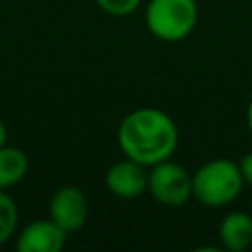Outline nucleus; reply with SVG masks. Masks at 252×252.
I'll return each mask as SVG.
<instances>
[{
	"instance_id": "obj_1",
	"label": "nucleus",
	"mask_w": 252,
	"mask_h": 252,
	"mask_svg": "<svg viewBox=\"0 0 252 252\" xmlns=\"http://www.w3.org/2000/svg\"><path fill=\"white\" fill-rule=\"evenodd\" d=\"M116 142L126 158L152 167L175 154L179 146V130L165 110L144 106L130 110L120 120Z\"/></svg>"
},
{
	"instance_id": "obj_2",
	"label": "nucleus",
	"mask_w": 252,
	"mask_h": 252,
	"mask_svg": "<svg viewBox=\"0 0 252 252\" xmlns=\"http://www.w3.org/2000/svg\"><path fill=\"white\" fill-rule=\"evenodd\" d=\"M244 187L238 161L213 158L193 171V199L203 207L220 209L234 203Z\"/></svg>"
},
{
	"instance_id": "obj_3",
	"label": "nucleus",
	"mask_w": 252,
	"mask_h": 252,
	"mask_svg": "<svg viewBox=\"0 0 252 252\" xmlns=\"http://www.w3.org/2000/svg\"><path fill=\"white\" fill-rule=\"evenodd\" d=\"M199 8L195 0H148L144 20L148 32L167 43H175L191 35L197 26Z\"/></svg>"
},
{
	"instance_id": "obj_4",
	"label": "nucleus",
	"mask_w": 252,
	"mask_h": 252,
	"mask_svg": "<svg viewBox=\"0 0 252 252\" xmlns=\"http://www.w3.org/2000/svg\"><path fill=\"white\" fill-rule=\"evenodd\" d=\"M148 193L159 205L179 209L193 199V173L171 158L163 159L148 167Z\"/></svg>"
},
{
	"instance_id": "obj_5",
	"label": "nucleus",
	"mask_w": 252,
	"mask_h": 252,
	"mask_svg": "<svg viewBox=\"0 0 252 252\" xmlns=\"http://www.w3.org/2000/svg\"><path fill=\"white\" fill-rule=\"evenodd\" d=\"M47 211L49 219L55 220L69 234L85 226L89 219V199L81 187L61 185L51 193Z\"/></svg>"
},
{
	"instance_id": "obj_6",
	"label": "nucleus",
	"mask_w": 252,
	"mask_h": 252,
	"mask_svg": "<svg viewBox=\"0 0 252 252\" xmlns=\"http://www.w3.org/2000/svg\"><path fill=\"white\" fill-rule=\"evenodd\" d=\"M104 185L118 199H136L148 191V167L124 156L106 169Z\"/></svg>"
},
{
	"instance_id": "obj_7",
	"label": "nucleus",
	"mask_w": 252,
	"mask_h": 252,
	"mask_svg": "<svg viewBox=\"0 0 252 252\" xmlns=\"http://www.w3.org/2000/svg\"><path fill=\"white\" fill-rule=\"evenodd\" d=\"M67 232L49 217L30 220L24 228L16 232L18 252H59L65 246Z\"/></svg>"
},
{
	"instance_id": "obj_8",
	"label": "nucleus",
	"mask_w": 252,
	"mask_h": 252,
	"mask_svg": "<svg viewBox=\"0 0 252 252\" xmlns=\"http://www.w3.org/2000/svg\"><path fill=\"white\" fill-rule=\"evenodd\" d=\"M219 240L228 252H242L252 244V217L244 211H230L219 224Z\"/></svg>"
},
{
	"instance_id": "obj_9",
	"label": "nucleus",
	"mask_w": 252,
	"mask_h": 252,
	"mask_svg": "<svg viewBox=\"0 0 252 252\" xmlns=\"http://www.w3.org/2000/svg\"><path fill=\"white\" fill-rule=\"evenodd\" d=\"M28 167L30 163L24 150L4 144L0 148V189L8 191L10 187L18 185L26 177Z\"/></svg>"
},
{
	"instance_id": "obj_10",
	"label": "nucleus",
	"mask_w": 252,
	"mask_h": 252,
	"mask_svg": "<svg viewBox=\"0 0 252 252\" xmlns=\"http://www.w3.org/2000/svg\"><path fill=\"white\" fill-rule=\"evenodd\" d=\"M18 220H20V213L14 197L8 191L0 189V244H6L10 238L16 236Z\"/></svg>"
},
{
	"instance_id": "obj_11",
	"label": "nucleus",
	"mask_w": 252,
	"mask_h": 252,
	"mask_svg": "<svg viewBox=\"0 0 252 252\" xmlns=\"http://www.w3.org/2000/svg\"><path fill=\"white\" fill-rule=\"evenodd\" d=\"M94 2L102 12L114 18H126L134 14L142 4V0H94Z\"/></svg>"
},
{
	"instance_id": "obj_12",
	"label": "nucleus",
	"mask_w": 252,
	"mask_h": 252,
	"mask_svg": "<svg viewBox=\"0 0 252 252\" xmlns=\"http://www.w3.org/2000/svg\"><path fill=\"white\" fill-rule=\"evenodd\" d=\"M238 167H240L244 185H250V187H252V152H246V154L240 158Z\"/></svg>"
},
{
	"instance_id": "obj_13",
	"label": "nucleus",
	"mask_w": 252,
	"mask_h": 252,
	"mask_svg": "<svg viewBox=\"0 0 252 252\" xmlns=\"http://www.w3.org/2000/svg\"><path fill=\"white\" fill-rule=\"evenodd\" d=\"M4 144H8V128H6L4 120L0 118V148H2Z\"/></svg>"
},
{
	"instance_id": "obj_14",
	"label": "nucleus",
	"mask_w": 252,
	"mask_h": 252,
	"mask_svg": "<svg viewBox=\"0 0 252 252\" xmlns=\"http://www.w3.org/2000/svg\"><path fill=\"white\" fill-rule=\"evenodd\" d=\"M246 126H248V130L252 134V98H250V102L246 106Z\"/></svg>"
}]
</instances>
